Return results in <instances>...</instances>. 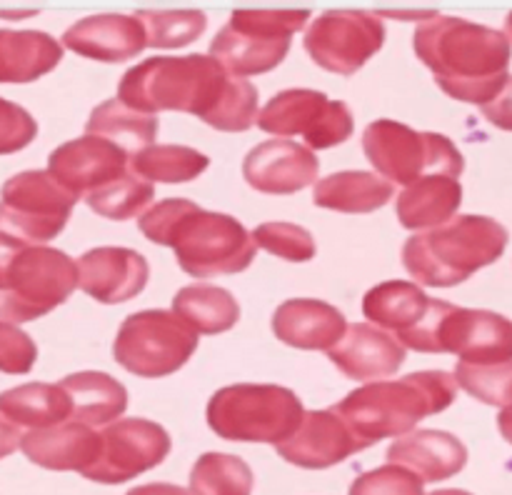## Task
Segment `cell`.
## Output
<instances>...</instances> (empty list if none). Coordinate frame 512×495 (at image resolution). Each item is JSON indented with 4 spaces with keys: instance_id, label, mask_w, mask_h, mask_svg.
<instances>
[{
    "instance_id": "cell-1",
    "label": "cell",
    "mask_w": 512,
    "mask_h": 495,
    "mask_svg": "<svg viewBox=\"0 0 512 495\" xmlns=\"http://www.w3.org/2000/svg\"><path fill=\"white\" fill-rule=\"evenodd\" d=\"M118 100L145 115L193 113L210 128L243 133L258 120V90L210 55H158L125 70Z\"/></svg>"
},
{
    "instance_id": "cell-2",
    "label": "cell",
    "mask_w": 512,
    "mask_h": 495,
    "mask_svg": "<svg viewBox=\"0 0 512 495\" xmlns=\"http://www.w3.org/2000/svg\"><path fill=\"white\" fill-rule=\"evenodd\" d=\"M413 48L443 93L463 103H490L510 78V40L488 25L430 15L415 30Z\"/></svg>"
},
{
    "instance_id": "cell-3",
    "label": "cell",
    "mask_w": 512,
    "mask_h": 495,
    "mask_svg": "<svg viewBox=\"0 0 512 495\" xmlns=\"http://www.w3.org/2000/svg\"><path fill=\"white\" fill-rule=\"evenodd\" d=\"M138 225L150 243L173 248L180 268L193 278L243 273L255 258L253 233L240 220L198 208L193 200H160Z\"/></svg>"
},
{
    "instance_id": "cell-4",
    "label": "cell",
    "mask_w": 512,
    "mask_h": 495,
    "mask_svg": "<svg viewBox=\"0 0 512 495\" xmlns=\"http://www.w3.org/2000/svg\"><path fill=\"white\" fill-rule=\"evenodd\" d=\"M458 383L445 370H420L398 380H380L353 390L333 413L350 428L363 448L383 438L413 433L420 420L455 403Z\"/></svg>"
},
{
    "instance_id": "cell-5",
    "label": "cell",
    "mask_w": 512,
    "mask_h": 495,
    "mask_svg": "<svg viewBox=\"0 0 512 495\" xmlns=\"http://www.w3.org/2000/svg\"><path fill=\"white\" fill-rule=\"evenodd\" d=\"M508 230L485 215H455L440 228L423 230L403 245V265L420 285L453 288L508 248Z\"/></svg>"
},
{
    "instance_id": "cell-6",
    "label": "cell",
    "mask_w": 512,
    "mask_h": 495,
    "mask_svg": "<svg viewBox=\"0 0 512 495\" xmlns=\"http://www.w3.org/2000/svg\"><path fill=\"white\" fill-rule=\"evenodd\" d=\"M303 413V403L293 390L238 383L220 388L210 398L208 425L225 440L278 445L298 428Z\"/></svg>"
},
{
    "instance_id": "cell-7",
    "label": "cell",
    "mask_w": 512,
    "mask_h": 495,
    "mask_svg": "<svg viewBox=\"0 0 512 495\" xmlns=\"http://www.w3.org/2000/svg\"><path fill=\"white\" fill-rule=\"evenodd\" d=\"M78 285V265L48 245H23L0 275V323H28L63 305Z\"/></svg>"
},
{
    "instance_id": "cell-8",
    "label": "cell",
    "mask_w": 512,
    "mask_h": 495,
    "mask_svg": "<svg viewBox=\"0 0 512 495\" xmlns=\"http://www.w3.org/2000/svg\"><path fill=\"white\" fill-rule=\"evenodd\" d=\"M308 18V10H235L210 43V58L235 78L268 73L283 63Z\"/></svg>"
},
{
    "instance_id": "cell-9",
    "label": "cell",
    "mask_w": 512,
    "mask_h": 495,
    "mask_svg": "<svg viewBox=\"0 0 512 495\" xmlns=\"http://www.w3.org/2000/svg\"><path fill=\"white\" fill-rule=\"evenodd\" d=\"M363 150L390 185H413L425 175L460 178L465 160L450 138L420 133L395 120H375L363 133Z\"/></svg>"
},
{
    "instance_id": "cell-10",
    "label": "cell",
    "mask_w": 512,
    "mask_h": 495,
    "mask_svg": "<svg viewBox=\"0 0 512 495\" xmlns=\"http://www.w3.org/2000/svg\"><path fill=\"white\" fill-rule=\"evenodd\" d=\"M198 348V333L168 310H140L128 315L113 343V358L140 378L175 373Z\"/></svg>"
},
{
    "instance_id": "cell-11",
    "label": "cell",
    "mask_w": 512,
    "mask_h": 495,
    "mask_svg": "<svg viewBox=\"0 0 512 495\" xmlns=\"http://www.w3.org/2000/svg\"><path fill=\"white\" fill-rule=\"evenodd\" d=\"M75 203L48 170H25L0 188V233L23 243H48L63 233Z\"/></svg>"
},
{
    "instance_id": "cell-12",
    "label": "cell",
    "mask_w": 512,
    "mask_h": 495,
    "mask_svg": "<svg viewBox=\"0 0 512 495\" xmlns=\"http://www.w3.org/2000/svg\"><path fill=\"white\" fill-rule=\"evenodd\" d=\"M453 303L428 298L423 288L408 280H388L370 288L363 298V313L375 328L398 335L403 348L418 353H440L438 333Z\"/></svg>"
},
{
    "instance_id": "cell-13",
    "label": "cell",
    "mask_w": 512,
    "mask_h": 495,
    "mask_svg": "<svg viewBox=\"0 0 512 495\" xmlns=\"http://www.w3.org/2000/svg\"><path fill=\"white\" fill-rule=\"evenodd\" d=\"M258 125L270 135H303L310 150H325L353 135V113L343 100H330L320 90L293 88L268 100Z\"/></svg>"
},
{
    "instance_id": "cell-14",
    "label": "cell",
    "mask_w": 512,
    "mask_h": 495,
    "mask_svg": "<svg viewBox=\"0 0 512 495\" xmlns=\"http://www.w3.org/2000/svg\"><path fill=\"white\" fill-rule=\"evenodd\" d=\"M385 43V25L370 13L330 10L305 30L303 45L310 58L328 73L353 75Z\"/></svg>"
},
{
    "instance_id": "cell-15",
    "label": "cell",
    "mask_w": 512,
    "mask_h": 495,
    "mask_svg": "<svg viewBox=\"0 0 512 495\" xmlns=\"http://www.w3.org/2000/svg\"><path fill=\"white\" fill-rule=\"evenodd\" d=\"M170 453V435L163 425L145 418H123L100 433V453L85 478L120 485L163 463Z\"/></svg>"
},
{
    "instance_id": "cell-16",
    "label": "cell",
    "mask_w": 512,
    "mask_h": 495,
    "mask_svg": "<svg viewBox=\"0 0 512 495\" xmlns=\"http://www.w3.org/2000/svg\"><path fill=\"white\" fill-rule=\"evenodd\" d=\"M128 155L95 135H83L55 148L48 158V175L75 200L128 173Z\"/></svg>"
},
{
    "instance_id": "cell-17",
    "label": "cell",
    "mask_w": 512,
    "mask_h": 495,
    "mask_svg": "<svg viewBox=\"0 0 512 495\" xmlns=\"http://www.w3.org/2000/svg\"><path fill=\"white\" fill-rule=\"evenodd\" d=\"M440 353H458L463 363L495 365L512 360V323L490 310L453 305L438 333Z\"/></svg>"
},
{
    "instance_id": "cell-18",
    "label": "cell",
    "mask_w": 512,
    "mask_h": 495,
    "mask_svg": "<svg viewBox=\"0 0 512 495\" xmlns=\"http://www.w3.org/2000/svg\"><path fill=\"white\" fill-rule=\"evenodd\" d=\"M320 160L308 145L293 140H265L243 160V175L250 188L268 195H290L315 183Z\"/></svg>"
},
{
    "instance_id": "cell-19",
    "label": "cell",
    "mask_w": 512,
    "mask_h": 495,
    "mask_svg": "<svg viewBox=\"0 0 512 495\" xmlns=\"http://www.w3.org/2000/svg\"><path fill=\"white\" fill-rule=\"evenodd\" d=\"M278 455L305 470H325L365 450L333 410L303 413L298 428L275 445Z\"/></svg>"
},
{
    "instance_id": "cell-20",
    "label": "cell",
    "mask_w": 512,
    "mask_h": 495,
    "mask_svg": "<svg viewBox=\"0 0 512 495\" xmlns=\"http://www.w3.org/2000/svg\"><path fill=\"white\" fill-rule=\"evenodd\" d=\"M75 265L80 288L105 305L133 300L150 278L148 260L130 248H93Z\"/></svg>"
},
{
    "instance_id": "cell-21",
    "label": "cell",
    "mask_w": 512,
    "mask_h": 495,
    "mask_svg": "<svg viewBox=\"0 0 512 495\" xmlns=\"http://www.w3.org/2000/svg\"><path fill=\"white\" fill-rule=\"evenodd\" d=\"M328 358L360 383H380L390 378L405 363V348L395 335L375 328L370 323H353L345 328L343 338L328 350Z\"/></svg>"
},
{
    "instance_id": "cell-22",
    "label": "cell",
    "mask_w": 512,
    "mask_h": 495,
    "mask_svg": "<svg viewBox=\"0 0 512 495\" xmlns=\"http://www.w3.org/2000/svg\"><path fill=\"white\" fill-rule=\"evenodd\" d=\"M63 45L83 58L123 63L145 48V28L138 15H90L65 30Z\"/></svg>"
},
{
    "instance_id": "cell-23",
    "label": "cell",
    "mask_w": 512,
    "mask_h": 495,
    "mask_svg": "<svg viewBox=\"0 0 512 495\" xmlns=\"http://www.w3.org/2000/svg\"><path fill=\"white\" fill-rule=\"evenodd\" d=\"M468 463V448L445 430H413L388 448V465L410 470L420 483H440Z\"/></svg>"
},
{
    "instance_id": "cell-24",
    "label": "cell",
    "mask_w": 512,
    "mask_h": 495,
    "mask_svg": "<svg viewBox=\"0 0 512 495\" xmlns=\"http://www.w3.org/2000/svg\"><path fill=\"white\" fill-rule=\"evenodd\" d=\"M345 328V315L325 300H285L273 315L275 338L298 350H330Z\"/></svg>"
},
{
    "instance_id": "cell-25",
    "label": "cell",
    "mask_w": 512,
    "mask_h": 495,
    "mask_svg": "<svg viewBox=\"0 0 512 495\" xmlns=\"http://www.w3.org/2000/svg\"><path fill=\"white\" fill-rule=\"evenodd\" d=\"M20 450L30 463L48 470L85 473L100 453V433L80 423H60L45 430H30L20 438Z\"/></svg>"
},
{
    "instance_id": "cell-26",
    "label": "cell",
    "mask_w": 512,
    "mask_h": 495,
    "mask_svg": "<svg viewBox=\"0 0 512 495\" xmlns=\"http://www.w3.org/2000/svg\"><path fill=\"white\" fill-rule=\"evenodd\" d=\"M60 390L68 395L70 415L68 423L80 425H105L120 418L128 408V390L120 380L110 378L100 370H83L60 380Z\"/></svg>"
},
{
    "instance_id": "cell-27",
    "label": "cell",
    "mask_w": 512,
    "mask_h": 495,
    "mask_svg": "<svg viewBox=\"0 0 512 495\" xmlns=\"http://www.w3.org/2000/svg\"><path fill=\"white\" fill-rule=\"evenodd\" d=\"M463 203V185L450 175H425L398 195L395 213L403 228L433 230L455 218Z\"/></svg>"
},
{
    "instance_id": "cell-28",
    "label": "cell",
    "mask_w": 512,
    "mask_h": 495,
    "mask_svg": "<svg viewBox=\"0 0 512 495\" xmlns=\"http://www.w3.org/2000/svg\"><path fill=\"white\" fill-rule=\"evenodd\" d=\"M63 60V45L43 30H0V83H33Z\"/></svg>"
},
{
    "instance_id": "cell-29",
    "label": "cell",
    "mask_w": 512,
    "mask_h": 495,
    "mask_svg": "<svg viewBox=\"0 0 512 495\" xmlns=\"http://www.w3.org/2000/svg\"><path fill=\"white\" fill-rule=\"evenodd\" d=\"M393 193V185L380 175L365 170H343L315 185L313 203L335 213H373L388 205Z\"/></svg>"
},
{
    "instance_id": "cell-30",
    "label": "cell",
    "mask_w": 512,
    "mask_h": 495,
    "mask_svg": "<svg viewBox=\"0 0 512 495\" xmlns=\"http://www.w3.org/2000/svg\"><path fill=\"white\" fill-rule=\"evenodd\" d=\"M158 128V115H145L113 98L100 103L90 113L88 123H85V135L108 140L115 148L123 150L128 158H133L140 150L150 148L155 143Z\"/></svg>"
},
{
    "instance_id": "cell-31",
    "label": "cell",
    "mask_w": 512,
    "mask_h": 495,
    "mask_svg": "<svg viewBox=\"0 0 512 495\" xmlns=\"http://www.w3.org/2000/svg\"><path fill=\"white\" fill-rule=\"evenodd\" d=\"M70 403L60 385L25 383L0 393V418L15 428L45 430L68 423Z\"/></svg>"
},
{
    "instance_id": "cell-32",
    "label": "cell",
    "mask_w": 512,
    "mask_h": 495,
    "mask_svg": "<svg viewBox=\"0 0 512 495\" xmlns=\"http://www.w3.org/2000/svg\"><path fill=\"white\" fill-rule=\"evenodd\" d=\"M173 313L188 328L203 335H218L240 320V305L218 285H185L173 298Z\"/></svg>"
},
{
    "instance_id": "cell-33",
    "label": "cell",
    "mask_w": 512,
    "mask_h": 495,
    "mask_svg": "<svg viewBox=\"0 0 512 495\" xmlns=\"http://www.w3.org/2000/svg\"><path fill=\"white\" fill-rule=\"evenodd\" d=\"M210 165L208 155L188 145H150L128 160L135 178L145 183H188Z\"/></svg>"
},
{
    "instance_id": "cell-34",
    "label": "cell",
    "mask_w": 512,
    "mask_h": 495,
    "mask_svg": "<svg viewBox=\"0 0 512 495\" xmlns=\"http://www.w3.org/2000/svg\"><path fill=\"white\" fill-rule=\"evenodd\" d=\"M253 470L238 455L203 453L190 470V495H250Z\"/></svg>"
},
{
    "instance_id": "cell-35",
    "label": "cell",
    "mask_w": 512,
    "mask_h": 495,
    "mask_svg": "<svg viewBox=\"0 0 512 495\" xmlns=\"http://www.w3.org/2000/svg\"><path fill=\"white\" fill-rule=\"evenodd\" d=\"M150 200H153V185L135 178L130 170L125 175H120L118 180L105 185V188L93 190V193L85 195L88 208L110 220L135 218V215L145 213Z\"/></svg>"
},
{
    "instance_id": "cell-36",
    "label": "cell",
    "mask_w": 512,
    "mask_h": 495,
    "mask_svg": "<svg viewBox=\"0 0 512 495\" xmlns=\"http://www.w3.org/2000/svg\"><path fill=\"white\" fill-rule=\"evenodd\" d=\"M145 28L148 48H183L203 35L208 18L200 10H180V13H138Z\"/></svg>"
},
{
    "instance_id": "cell-37",
    "label": "cell",
    "mask_w": 512,
    "mask_h": 495,
    "mask_svg": "<svg viewBox=\"0 0 512 495\" xmlns=\"http://www.w3.org/2000/svg\"><path fill=\"white\" fill-rule=\"evenodd\" d=\"M453 378L465 393L483 403L498 405V408L512 405V360L495 365H473L460 360L455 365Z\"/></svg>"
},
{
    "instance_id": "cell-38",
    "label": "cell",
    "mask_w": 512,
    "mask_h": 495,
    "mask_svg": "<svg viewBox=\"0 0 512 495\" xmlns=\"http://www.w3.org/2000/svg\"><path fill=\"white\" fill-rule=\"evenodd\" d=\"M255 245H260L268 253L290 263H305L315 258V238L295 223H263L253 233Z\"/></svg>"
},
{
    "instance_id": "cell-39",
    "label": "cell",
    "mask_w": 512,
    "mask_h": 495,
    "mask_svg": "<svg viewBox=\"0 0 512 495\" xmlns=\"http://www.w3.org/2000/svg\"><path fill=\"white\" fill-rule=\"evenodd\" d=\"M348 495H423V483L400 465H383L355 478Z\"/></svg>"
},
{
    "instance_id": "cell-40",
    "label": "cell",
    "mask_w": 512,
    "mask_h": 495,
    "mask_svg": "<svg viewBox=\"0 0 512 495\" xmlns=\"http://www.w3.org/2000/svg\"><path fill=\"white\" fill-rule=\"evenodd\" d=\"M35 135H38V123L33 115L23 105L0 98V155L28 148Z\"/></svg>"
},
{
    "instance_id": "cell-41",
    "label": "cell",
    "mask_w": 512,
    "mask_h": 495,
    "mask_svg": "<svg viewBox=\"0 0 512 495\" xmlns=\"http://www.w3.org/2000/svg\"><path fill=\"white\" fill-rule=\"evenodd\" d=\"M35 358H38V348H35L33 338L18 325L0 323V373H30Z\"/></svg>"
},
{
    "instance_id": "cell-42",
    "label": "cell",
    "mask_w": 512,
    "mask_h": 495,
    "mask_svg": "<svg viewBox=\"0 0 512 495\" xmlns=\"http://www.w3.org/2000/svg\"><path fill=\"white\" fill-rule=\"evenodd\" d=\"M483 115L500 130H510L512 133V78L503 85L498 95L490 103L483 105Z\"/></svg>"
},
{
    "instance_id": "cell-43",
    "label": "cell",
    "mask_w": 512,
    "mask_h": 495,
    "mask_svg": "<svg viewBox=\"0 0 512 495\" xmlns=\"http://www.w3.org/2000/svg\"><path fill=\"white\" fill-rule=\"evenodd\" d=\"M20 445V430L15 425H10L8 420L0 418V460L8 458L10 453H15V448Z\"/></svg>"
},
{
    "instance_id": "cell-44",
    "label": "cell",
    "mask_w": 512,
    "mask_h": 495,
    "mask_svg": "<svg viewBox=\"0 0 512 495\" xmlns=\"http://www.w3.org/2000/svg\"><path fill=\"white\" fill-rule=\"evenodd\" d=\"M125 495H190V490L180 488V485H170V483H148V485H138V488L128 490Z\"/></svg>"
},
{
    "instance_id": "cell-45",
    "label": "cell",
    "mask_w": 512,
    "mask_h": 495,
    "mask_svg": "<svg viewBox=\"0 0 512 495\" xmlns=\"http://www.w3.org/2000/svg\"><path fill=\"white\" fill-rule=\"evenodd\" d=\"M498 428L500 435L512 445V405L510 408H503V413L498 415Z\"/></svg>"
},
{
    "instance_id": "cell-46",
    "label": "cell",
    "mask_w": 512,
    "mask_h": 495,
    "mask_svg": "<svg viewBox=\"0 0 512 495\" xmlns=\"http://www.w3.org/2000/svg\"><path fill=\"white\" fill-rule=\"evenodd\" d=\"M430 495H473V493H468V490L448 488V490H435V493H430Z\"/></svg>"
},
{
    "instance_id": "cell-47",
    "label": "cell",
    "mask_w": 512,
    "mask_h": 495,
    "mask_svg": "<svg viewBox=\"0 0 512 495\" xmlns=\"http://www.w3.org/2000/svg\"><path fill=\"white\" fill-rule=\"evenodd\" d=\"M505 38L512 43V13L508 15V20H505Z\"/></svg>"
}]
</instances>
